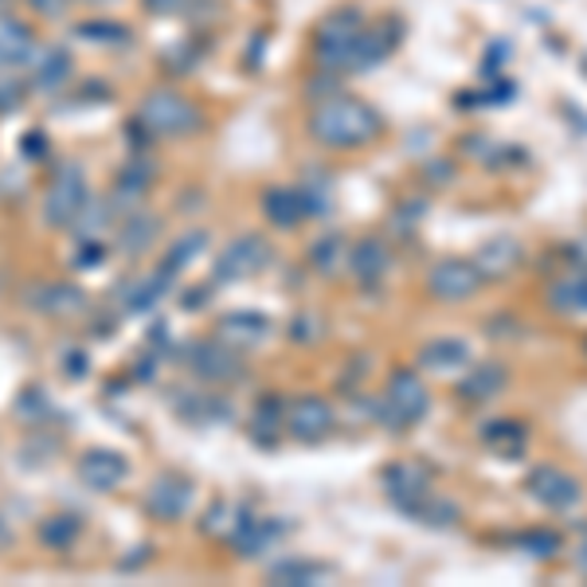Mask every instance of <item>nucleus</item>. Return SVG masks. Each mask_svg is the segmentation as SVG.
Masks as SVG:
<instances>
[{
  "label": "nucleus",
  "instance_id": "nucleus-1",
  "mask_svg": "<svg viewBox=\"0 0 587 587\" xmlns=\"http://www.w3.org/2000/svg\"><path fill=\"white\" fill-rule=\"evenodd\" d=\"M306 130L325 150H360V145H369V141H377L384 133V118H380L377 106L341 90V95L325 98V102H314Z\"/></svg>",
  "mask_w": 587,
  "mask_h": 587
},
{
  "label": "nucleus",
  "instance_id": "nucleus-2",
  "mask_svg": "<svg viewBox=\"0 0 587 587\" xmlns=\"http://www.w3.org/2000/svg\"><path fill=\"white\" fill-rule=\"evenodd\" d=\"M365 28H369V17L357 4L329 12L314 28V40H309V55H314L317 70H329V75H341V79L349 70H357V44Z\"/></svg>",
  "mask_w": 587,
  "mask_h": 587
},
{
  "label": "nucleus",
  "instance_id": "nucleus-3",
  "mask_svg": "<svg viewBox=\"0 0 587 587\" xmlns=\"http://www.w3.org/2000/svg\"><path fill=\"white\" fill-rule=\"evenodd\" d=\"M427 407H431V395H427V384L420 380V372L395 369L392 377H388L384 395L372 403L369 412L377 415L388 431H407L412 423H420L423 415H427Z\"/></svg>",
  "mask_w": 587,
  "mask_h": 587
},
{
  "label": "nucleus",
  "instance_id": "nucleus-4",
  "mask_svg": "<svg viewBox=\"0 0 587 587\" xmlns=\"http://www.w3.org/2000/svg\"><path fill=\"white\" fill-rule=\"evenodd\" d=\"M138 118L150 126L157 138H188L204 126L200 106L173 87H157L138 102Z\"/></svg>",
  "mask_w": 587,
  "mask_h": 587
},
{
  "label": "nucleus",
  "instance_id": "nucleus-5",
  "mask_svg": "<svg viewBox=\"0 0 587 587\" xmlns=\"http://www.w3.org/2000/svg\"><path fill=\"white\" fill-rule=\"evenodd\" d=\"M87 200H90V188H87L83 165L70 157L59 161V165H55V176L44 188V204H40V208H44V224L47 228H70Z\"/></svg>",
  "mask_w": 587,
  "mask_h": 587
},
{
  "label": "nucleus",
  "instance_id": "nucleus-6",
  "mask_svg": "<svg viewBox=\"0 0 587 587\" xmlns=\"http://www.w3.org/2000/svg\"><path fill=\"white\" fill-rule=\"evenodd\" d=\"M24 302H28V309L52 317V322H75V317H83L90 309L87 290L70 279L32 282V286L24 290Z\"/></svg>",
  "mask_w": 587,
  "mask_h": 587
},
{
  "label": "nucleus",
  "instance_id": "nucleus-7",
  "mask_svg": "<svg viewBox=\"0 0 587 587\" xmlns=\"http://www.w3.org/2000/svg\"><path fill=\"white\" fill-rule=\"evenodd\" d=\"M185 369L204 384H231V380L243 377V349L219 341V337L196 341L185 349Z\"/></svg>",
  "mask_w": 587,
  "mask_h": 587
},
{
  "label": "nucleus",
  "instance_id": "nucleus-8",
  "mask_svg": "<svg viewBox=\"0 0 587 587\" xmlns=\"http://www.w3.org/2000/svg\"><path fill=\"white\" fill-rule=\"evenodd\" d=\"M193 498H196V486L188 474L161 470L150 482V490H145V501H141V506H145V513H150L153 521H161V525H176L181 518H188Z\"/></svg>",
  "mask_w": 587,
  "mask_h": 587
},
{
  "label": "nucleus",
  "instance_id": "nucleus-9",
  "mask_svg": "<svg viewBox=\"0 0 587 587\" xmlns=\"http://www.w3.org/2000/svg\"><path fill=\"white\" fill-rule=\"evenodd\" d=\"M271 259V247L263 236H239L231 239L224 251H219L216 267H211V282L224 286V282H243L254 271H263V263Z\"/></svg>",
  "mask_w": 587,
  "mask_h": 587
},
{
  "label": "nucleus",
  "instance_id": "nucleus-10",
  "mask_svg": "<svg viewBox=\"0 0 587 587\" xmlns=\"http://www.w3.org/2000/svg\"><path fill=\"white\" fill-rule=\"evenodd\" d=\"M153 181H157V165H153L145 153H133V157L118 169L115 185H110V193H106L115 216H130V211H138L141 200H145V193L153 188Z\"/></svg>",
  "mask_w": 587,
  "mask_h": 587
},
{
  "label": "nucleus",
  "instance_id": "nucleus-11",
  "mask_svg": "<svg viewBox=\"0 0 587 587\" xmlns=\"http://www.w3.org/2000/svg\"><path fill=\"white\" fill-rule=\"evenodd\" d=\"M482 282H486V274L478 271V263H470V259H438L427 271V290H431V298H438V302L474 298V294L482 290Z\"/></svg>",
  "mask_w": 587,
  "mask_h": 587
},
{
  "label": "nucleus",
  "instance_id": "nucleus-12",
  "mask_svg": "<svg viewBox=\"0 0 587 587\" xmlns=\"http://www.w3.org/2000/svg\"><path fill=\"white\" fill-rule=\"evenodd\" d=\"M525 490L536 506L553 509V513H568V509L579 506V498H584L579 482L568 470H561V466H533L525 478Z\"/></svg>",
  "mask_w": 587,
  "mask_h": 587
},
{
  "label": "nucleus",
  "instance_id": "nucleus-13",
  "mask_svg": "<svg viewBox=\"0 0 587 587\" xmlns=\"http://www.w3.org/2000/svg\"><path fill=\"white\" fill-rule=\"evenodd\" d=\"M334 427L337 415L329 407V400H322V395H294L286 403V431L298 443H322V438L334 435Z\"/></svg>",
  "mask_w": 587,
  "mask_h": 587
},
{
  "label": "nucleus",
  "instance_id": "nucleus-14",
  "mask_svg": "<svg viewBox=\"0 0 587 587\" xmlns=\"http://www.w3.org/2000/svg\"><path fill=\"white\" fill-rule=\"evenodd\" d=\"M384 490L392 498L395 509H403L407 518H420V509L427 506L431 490V474L420 463H392L384 470Z\"/></svg>",
  "mask_w": 587,
  "mask_h": 587
},
{
  "label": "nucleus",
  "instance_id": "nucleus-15",
  "mask_svg": "<svg viewBox=\"0 0 587 587\" xmlns=\"http://www.w3.org/2000/svg\"><path fill=\"white\" fill-rule=\"evenodd\" d=\"M75 474H79V482L95 493H115L118 486L130 478V458L122 450H110V447H90L79 455L75 463Z\"/></svg>",
  "mask_w": 587,
  "mask_h": 587
},
{
  "label": "nucleus",
  "instance_id": "nucleus-16",
  "mask_svg": "<svg viewBox=\"0 0 587 587\" xmlns=\"http://www.w3.org/2000/svg\"><path fill=\"white\" fill-rule=\"evenodd\" d=\"M40 32L28 20L0 12V70H28L40 55Z\"/></svg>",
  "mask_w": 587,
  "mask_h": 587
},
{
  "label": "nucleus",
  "instance_id": "nucleus-17",
  "mask_svg": "<svg viewBox=\"0 0 587 587\" xmlns=\"http://www.w3.org/2000/svg\"><path fill=\"white\" fill-rule=\"evenodd\" d=\"M216 337L236 345V349H254V345H267L274 337V322L259 309H231L216 322Z\"/></svg>",
  "mask_w": 587,
  "mask_h": 587
},
{
  "label": "nucleus",
  "instance_id": "nucleus-18",
  "mask_svg": "<svg viewBox=\"0 0 587 587\" xmlns=\"http://www.w3.org/2000/svg\"><path fill=\"white\" fill-rule=\"evenodd\" d=\"M70 75H75V55H70V47L44 44L40 55H35V63L28 67V79H32L28 87L40 90V95H55V90L67 87Z\"/></svg>",
  "mask_w": 587,
  "mask_h": 587
},
{
  "label": "nucleus",
  "instance_id": "nucleus-19",
  "mask_svg": "<svg viewBox=\"0 0 587 587\" xmlns=\"http://www.w3.org/2000/svg\"><path fill=\"white\" fill-rule=\"evenodd\" d=\"M400 40H403V20H395V17L372 20V24L365 28V35H360V44H357V70L380 67V63L400 47Z\"/></svg>",
  "mask_w": 587,
  "mask_h": 587
},
{
  "label": "nucleus",
  "instance_id": "nucleus-20",
  "mask_svg": "<svg viewBox=\"0 0 587 587\" xmlns=\"http://www.w3.org/2000/svg\"><path fill=\"white\" fill-rule=\"evenodd\" d=\"M506 384H509V372L501 360H478V365H466L455 395L466 403H486V400H493V395H501Z\"/></svg>",
  "mask_w": 587,
  "mask_h": 587
},
{
  "label": "nucleus",
  "instance_id": "nucleus-21",
  "mask_svg": "<svg viewBox=\"0 0 587 587\" xmlns=\"http://www.w3.org/2000/svg\"><path fill=\"white\" fill-rule=\"evenodd\" d=\"M173 412L193 427H216V423L231 420V403L216 392H176Z\"/></svg>",
  "mask_w": 587,
  "mask_h": 587
},
{
  "label": "nucleus",
  "instance_id": "nucleus-22",
  "mask_svg": "<svg viewBox=\"0 0 587 587\" xmlns=\"http://www.w3.org/2000/svg\"><path fill=\"white\" fill-rule=\"evenodd\" d=\"M388 267H392V251H388V243L380 236L360 239V243L349 251V271L360 286H380Z\"/></svg>",
  "mask_w": 587,
  "mask_h": 587
},
{
  "label": "nucleus",
  "instance_id": "nucleus-23",
  "mask_svg": "<svg viewBox=\"0 0 587 587\" xmlns=\"http://www.w3.org/2000/svg\"><path fill=\"white\" fill-rule=\"evenodd\" d=\"M75 40L90 47H102V52H118V47H130L133 44V28L122 24V20H110V17H95V20H79V24L70 28Z\"/></svg>",
  "mask_w": 587,
  "mask_h": 587
},
{
  "label": "nucleus",
  "instance_id": "nucleus-24",
  "mask_svg": "<svg viewBox=\"0 0 587 587\" xmlns=\"http://www.w3.org/2000/svg\"><path fill=\"white\" fill-rule=\"evenodd\" d=\"M279 427H286V403H282V395L279 392L259 395L251 423H247V435H251L259 447H274V443H279Z\"/></svg>",
  "mask_w": 587,
  "mask_h": 587
},
{
  "label": "nucleus",
  "instance_id": "nucleus-25",
  "mask_svg": "<svg viewBox=\"0 0 587 587\" xmlns=\"http://www.w3.org/2000/svg\"><path fill=\"white\" fill-rule=\"evenodd\" d=\"M83 536V518L79 513H47L35 525V541L44 544L47 553H70Z\"/></svg>",
  "mask_w": 587,
  "mask_h": 587
},
{
  "label": "nucleus",
  "instance_id": "nucleus-26",
  "mask_svg": "<svg viewBox=\"0 0 587 587\" xmlns=\"http://www.w3.org/2000/svg\"><path fill=\"white\" fill-rule=\"evenodd\" d=\"M306 263H309V271L322 274V279H334V274L349 263V243H345L341 231H325V236H317L306 251Z\"/></svg>",
  "mask_w": 587,
  "mask_h": 587
},
{
  "label": "nucleus",
  "instance_id": "nucleus-27",
  "mask_svg": "<svg viewBox=\"0 0 587 587\" xmlns=\"http://www.w3.org/2000/svg\"><path fill=\"white\" fill-rule=\"evenodd\" d=\"M157 231H161V216H153V211H145V208L130 211V216L122 219V228H118V251L130 254V259L141 251H150Z\"/></svg>",
  "mask_w": 587,
  "mask_h": 587
},
{
  "label": "nucleus",
  "instance_id": "nucleus-28",
  "mask_svg": "<svg viewBox=\"0 0 587 587\" xmlns=\"http://www.w3.org/2000/svg\"><path fill=\"white\" fill-rule=\"evenodd\" d=\"M420 365L431 372H458L470 365V345L463 337H435L420 349Z\"/></svg>",
  "mask_w": 587,
  "mask_h": 587
},
{
  "label": "nucleus",
  "instance_id": "nucleus-29",
  "mask_svg": "<svg viewBox=\"0 0 587 587\" xmlns=\"http://www.w3.org/2000/svg\"><path fill=\"white\" fill-rule=\"evenodd\" d=\"M173 286V274L169 271H150L145 279H138L130 290L122 294V309L126 314H150L153 306H157L161 298H165V290Z\"/></svg>",
  "mask_w": 587,
  "mask_h": 587
},
{
  "label": "nucleus",
  "instance_id": "nucleus-30",
  "mask_svg": "<svg viewBox=\"0 0 587 587\" xmlns=\"http://www.w3.org/2000/svg\"><path fill=\"white\" fill-rule=\"evenodd\" d=\"M482 438H486V447H493L501 458H521L529 447V427L521 420H493L482 427Z\"/></svg>",
  "mask_w": 587,
  "mask_h": 587
},
{
  "label": "nucleus",
  "instance_id": "nucleus-31",
  "mask_svg": "<svg viewBox=\"0 0 587 587\" xmlns=\"http://www.w3.org/2000/svg\"><path fill=\"white\" fill-rule=\"evenodd\" d=\"M548 306L561 314H587V271L572 267V274H561L548 286Z\"/></svg>",
  "mask_w": 587,
  "mask_h": 587
},
{
  "label": "nucleus",
  "instance_id": "nucleus-32",
  "mask_svg": "<svg viewBox=\"0 0 587 587\" xmlns=\"http://www.w3.org/2000/svg\"><path fill=\"white\" fill-rule=\"evenodd\" d=\"M474 263H478V271H482L486 279H490V274L506 279V274L521 263V243L513 236H498V239H490L482 251H478V259H474Z\"/></svg>",
  "mask_w": 587,
  "mask_h": 587
},
{
  "label": "nucleus",
  "instance_id": "nucleus-33",
  "mask_svg": "<svg viewBox=\"0 0 587 587\" xmlns=\"http://www.w3.org/2000/svg\"><path fill=\"white\" fill-rule=\"evenodd\" d=\"M263 216L271 219L274 228H294V224H302L306 211H302L298 188H267L263 193Z\"/></svg>",
  "mask_w": 587,
  "mask_h": 587
},
{
  "label": "nucleus",
  "instance_id": "nucleus-34",
  "mask_svg": "<svg viewBox=\"0 0 587 587\" xmlns=\"http://www.w3.org/2000/svg\"><path fill=\"white\" fill-rule=\"evenodd\" d=\"M208 231H200V228H196V231H185V236H181V239H173V243H169V251H165V259H161V271H169V274H173V279H176V274H181V271H185V267L188 263H193V259H196V254H200L204 251V247H208Z\"/></svg>",
  "mask_w": 587,
  "mask_h": 587
},
{
  "label": "nucleus",
  "instance_id": "nucleus-35",
  "mask_svg": "<svg viewBox=\"0 0 587 587\" xmlns=\"http://www.w3.org/2000/svg\"><path fill=\"white\" fill-rule=\"evenodd\" d=\"M110 219H115V208H110V200H95V196H90L67 231H75V243H87V239H98V231H102Z\"/></svg>",
  "mask_w": 587,
  "mask_h": 587
},
{
  "label": "nucleus",
  "instance_id": "nucleus-36",
  "mask_svg": "<svg viewBox=\"0 0 587 587\" xmlns=\"http://www.w3.org/2000/svg\"><path fill=\"white\" fill-rule=\"evenodd\" d=\"M325 576H329V568H325V564H309V561H298V556H290V561L271 564V579H274V584H286V587L322 584Z\"/></svg>",
  "mask_w": 587,
  "mask_h": 587
},
{
  "label": "nucleus",
  "instance_id": "nucleus-37",
  "mask_svg": "<svg viewBox=\"0 0 587 587\" xmlns=\"http://www.w3.org/2000/svg\"><path fill=\"white\" fill-rule=\"evenodd\" d=\"M298 196H302V211H306V219H322V216H329V208H334V193H329V176L325 173H309L306 181H302Z\"/></svg>",
  "mask_w": 587,
  "mask_h": 587
},
{
  "label": "nucleus",
  "instance_id": "nucleus-38",
  "mask_svg": "<svg viewBox=\"0 0 587 587\" xmlns=\"http://www.w3.org/2000/svg\"><path fill=\"white\" fill-rule=\"evenodd\" d=\"M200 59H204L200 44H196V40H181V44L161 52V70H165L169 79H185V75H193Z\"/></svg>",
  "mask_w": 587,
  "mask_h": 587
},
{
  "label": "nucleus",
  "instance_id": "nucleus-39",
  "mask_svg": "<svg viewBox=\"0 0 587 587\" xmlns=\"http://www.w3.org/2000/svg\"><path fill=\"white\" fill-rule=\"evenodd\" d=\"M247 506H231V501H211L208 509H204V521H200V533L204 536H231L239 525V518H243Z\"/></svg>",
  "mask_w": 587,
  "mask_h": 587
},
{
  "label": "nucleus",
  "instance_id": "nucleus-40",
  "mask_svg": "<svg viewBox=\"0 0 587 587\" xmlns=\"http://www.w3.org/2000/svg\"><path fill=\"white\" fill-rule=\"evenodd\" d=\"M518 544L525 548L529 556H536V561H553V556L564 548L561 533H553V529H529V533L521 536Z\"/></svg>",
  "mask_w": 587,
  "mask_h": 587
},
{
  "label": "nucleus",
  "instance_id": "nucleus-41",
  "mask_svg": "<svg viewBox=\"0 0 587 587\" xmlns=\"http://www.w3.org/2000/svg\"><path fill=\"white\" fill-rule=\"evenodd\" d=\"M420 525H435V529H447V525H455L458 521V506L455 501H447V498H438V493H431L427 498V506L420 509Z\"/></svg>",
  "mask_w": 587,
  "mask_h": 587
},
{
  "label": "nucleus",
  "instance_id": "nucleus-42",
  "mask_svg": "<svg viewBox=\"0 0 587 587\" xmlns=\"http://www.w3.org/2000/svg\"><path fill=\"white\" fill-rule=\"evenodd\" d=\"M286 337H290L294 345H314L317 337H322V317H317L314 309H298V314L290 317Z\"/></svg>",
  "mask_w": 587,
  "mask_h": 587
},
{
  "label": "nucleus",
  "instance_id": "nucleus-43",
  "mask_svg": "<svg viewBox=\"0 0 587 587\" xmlns=\"http://www.w3.org/2000/svg\"><path fill=\"white\" fill-rule=\"evenodd\" d=\"M59 372L67 380H87L90 372V352L83 349V345H67V349L59 352Z\"/></svg>",
  "mask_w": 587,
  "mask_h": 587
},
{
  "label": "nucleus",
  "instance_id": "nucleus-44",
  "mask_svg": "<svg viewBox=\"0 0 587 587\" xmlns=\"http://www.w3.org/2000/svg\"><path fill=\"white\" fill-rule=\"evenodd\" d=\"M47 412H52V403H47V395L40 392V388H24V392H20L17 415H24L28 423H40Z\"/></svg>",
  "mask_w": 587,
  "mask_h": 587
},
{
  "label": "nucleus",
  "instance_id": "nucleus-45",
  "mask_svg": "<svg viewBox=\"0 0 587 587\" xmlns=\"http://www.w3.org/2000/svg\"><path fill=\"white\" fill-rule=\"evenodd\" d=\"M47 153H52V138H47L40 126L28 130V133H20V157L24 161H44Z\"/></svg>",
  "mask_w": 587,
  "mask_h": 587
},
{
  "label": "nucleus",
  "instance_id": "nucleus-46",
  "mask_svg": "<svg viewBox=\"0 0 587 587\" xmlns=\"http://www.w3.org/2000/svg\"><path fill=\"white\" fill-rule=\"evenodd\" d=\"M28 87L20 79H12V75H0V115H12L20 102H24Z\"/></svg>",
  "mask_w": 587,
  "mask_h": 587
},
{
  "label": "nucleus",
  "instance_id": "nucleus-47",
  "mask_svg": "<svg viewBox=\"0 0 587 587\" xmlns=\"http://www.w3.org/2000/svg\"><path fill=\"white\" fill-rule=\"evenodd\" d=\"M122 133H126V141H130V150H133V153H145V150L153 145V138H157V133H153L150 126L141 122L138 115H133L130 122L122 126Z\"/></svg>",
  "mask_w": 587,
  "mask_h": 587
},
{
  "label": "nucleus",
  "instance_id": "nucleus-48",
  "mask_svg": "<svg viewBox=\"0 0 587 587\" xmlns=\"http://www.w3.org/2000/svg\"><path fill=\"white\" fill-rule=\"evenodd\" d=\"M106 259V247L102 239H87V243H79V251H75V259H70V267L75 271H90V267H98Z\"/></svg>",
  "mask_w": 587,
  "mask_h": 587
},
{
  "label": "nucleus",
  "instance_id": "nucleus-49",
  "mask_svg": "<svg viewBox=\"0 0 587 587\" xmlns=\"http://www.w3.org/2000/svg\"><path fill=\"white\" fill-rule=\"evenodd\" d=\"M211 294H216V282H200V286H188L181 290V309H188V314H196V309H204L211 302Z\"/></svg>",
  "mask_w": 587,
  "mask_h": 587
},
{
  "label": "nucleus",
  "instance_id": "nucleus-50",
  "mask_svg": "<svg viewBox=\"0 0 587 587\" xmlns=\"http://www.w3.org/2000/svg\"><path fill=\"white\" fill-rule=\"evenodd\" d=\"M196 0H141V9L153 17H188Z\"/></svg>",
  "mask_w": 587,
  "mask_h": 587
},
{
  "label": "nucleus",
  "instance_id": "nucleus-51",
  "mask_svg": "<svg viewBox=\"0 0 587 587\" xmlns=\"http://www.w3.org/2000/svg\"><path fill=\"white\" fill-rule=\"evenodd\" d=\"M24 4L35 12V17H44V20H63L70 9V0H24Z\"/></svg>",
  "mask_w": 587,
  "mask_h": 587
},
{
  "label": "nucleus",
  "instance_id": "nucleus-52",
  "mask_svg": "<svg viewBox=\"0 0 587 587\" xmlns=\"http://www.w3.org/2000/svg\"><path fill=\"white\" fill-rule=\"evenodd\" d=\"M427 185H435V188H443V185H450L455 181V165L450 161H427Z\"/></svg>",
  "mask_w": 587,
  "mask_h": 587
},
{
  "label": "nucleus",
  "instance_id": "nucleus-53",
  "mask_svg": "<svg viewBox=\"0 0 587 587\" xmlns=\"http://www.w3.org/2000/svg\"><path fill=\"white\" fill-rule=\"evenodd\" d=\"M130 377L138 380V384H145V380L157 377V352H150V357H138V360H133Z\"/></svg>",
  "mask_w": 587,
  "mask_h": 587
},
{
  "label": "nucleus",
  "instance_id": "nucleus-54",
  "mask_svg": "<svg viewBox=\"0 0 587 587\" xmlns=\"http://www.w3.org/2000/svg\"><path fill=\"white\" fill-rule=\"evenodd\" d=\"M145 561H153V544H138V548H133V556H126V561L118 564V568H122V572H133V568H141Z\"/></svg>",
  "mask_w": 587,
  "mask_h": 587
},
{
  "label": "nucleus",
  "instance_id": "nucleus-55",
  "mask_svg": "<svg viewBox=\"0 0 587 587\" xmlns=\"http://www.w3.org/2000/svg\"><path fill=\"white\" fill-rule=\"evenodd\" d=\"M568 259L576 263V271H587V236L568 247Z\"/></svg>",
  "mask_w": 587,
  "mask_h": 587
},
{
  "label": "nucleus",
  "instance_id": "nucleus-56",
  "mask_svg": "<svg viewBox=\"0 0 587 587\" xmlns=\"http://www.w3.org/2000/svg\"><path fill=\"white\" fill-rule=\"evenodd\" d=\"M12 544V529H9V521L0 518V548H9Z\"/></svg>",
  "mask_w": 587,
  "mask_h": 587
},
{
  "label": "nucleus",
  "instance_id": "nucleus-57",
  "mask_svg": "<svg viewBox=\"0 0 587 587\" xmlns=\"http://www.w3.org/2000/svg\"><path fill=\"white\" fill-rule=\"evenodd\" d=\"M576 564H579V572H584V576H587V541L579 544V556H576Z\"/></svg>",
  "mask_w": 587,
  "mask_h": 587
},
{
  "label": "nucleus",
  "instance_id": "nucleus-58",
  "mask_svg": "<svg viewBox=\"0 0 587 587\" xmlns=\"http://www.w3.org/2000/svg\"><path fill=\"white\" fill-rule=\"evenodd\" d=\"M87 4H110V0H87Z\"/></svg>",
  "mask_w": 587,
  "mask_h": 587
},
{
  "label": "nucleus",
  "instance_id": "nucleus-59",
  "mask_svg": "<svg viewBox=\"0 0 587 587\" xmlns=\"http://www.w3.org/2000/svg\"><path fill=\"white\" fill-rule=\"evenodd\" d=\"M0 4H4V0H0Z\"/></svg>",
  "mask_w": 587,
  "mask_h": 587
}]
</instances>
